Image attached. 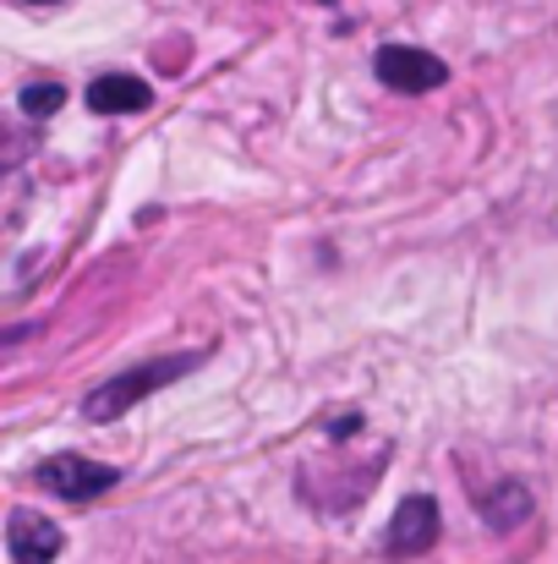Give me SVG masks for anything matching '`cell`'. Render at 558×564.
<instances>
[{"label":"cell","mask_w":558,"mask_h":564,"mask_svg":"<svg viewBox=\"0 0 558 564\" xmlns=\"http://www.w3.org/2000/svg\"><path fill=\"white\" fill-rule=\"evenodd\" d=\"M197 368V357H154V362H138V368H127V373L105 378L99 389H88V400H83V416L88 422H121L132 405H143L149 394H160L165 383H176Z\"/></svg>","instance_id":"1"},{"label":"cell","mask_w":558,"mask_h":564,"mask_svg":"<svg viewBox=\"0 0 558 564\" xmlns=\"http://www.w3.org/2000/svg\"><path fill=\"white\" fill-rule=\"evenodd\" d=\"M116 482H121V471L105 466V460H88V455H50V460L39 466V488L55 494V499H72V505L99 499V494H110Z\"/></svg>","instance_id":"2"},{"label":"cell","mask_w":558,"mask_h":564,"mask_svg":"<svg viewBox=\"0 0 558 564\" xmlns=\"http://www.w3.org/2000/svg\"><path fill=\"white\" fill-rule=\"evenodd\" d=\"M372 72L394 94H427V88H444V77H449V66L438 55L416 50V44H383L378 61H372Z\"/></svg>","instance_id":"3"},{"label":"cell","mask_w":558,"mask_h":564,"mask_svg":"<svg viewBox=\"0 0 558 564\" xmlns=\"http://www.w3.org/2000/svg\"><path fill=\"white\" fill-rule=\"evenodd\" d=\"M438 527H444V516H438V499H433V494H405V499L394 505V521H389V538H383V549H389L394 560L427 554V549L438 543Z\"/></svg>","instance_id":"4"},{"label":"cell","mask_w":558,"mask_h":564,"mask_svg":"<svg viewBox=\"0 0 558 564\" xmlns=\"http://www.w3.org/2000/svg\"><path fill=\"white\" fill-rule=\"evenodd\" d=\"M6 549H11V564H55L66 538L55 521H44L39 510H11L6 521Z\"/></svg>","instance_id":"5"},{"label":"cell","mask_w":558,"mask_h":564,"mask_svg":"<svg viewBox=\"0 0 558 564\" xmlns=\"http://www.w3.org/2000/svg\"><path fill=\"white\" fill-rule=\"evenodd\" d=\"M149 105H154V88L143 77L110 72V77H94L88 83V110H99V116H138Z\"/></svg>","instance_id":"6"},{"label":"cell","mask_w":558,"mask_h":564,"mask_svg":"<svg viewBox=\"0 0 558 564\" xmlns=\"http://www.w3.org/2000/svg\"><path fill=\"white\" fill-rule=\"evenodd\" d=\"M477 505H482V516H488V527H499V532H510V527H521V521L532 516V488H521V482H504V488H493V494H482Z\"/></svg>","instance_id":"7"},{"label":"cell","mask_w":558,"mask_h":564,"mask_svg":"<svg viewBox=\"0 0 558 564\" xmlns=\"http://www.w3.org/2000/svg\"><path fill=\"white\" fill-rule=\"evenodd\" d=\"M61 105H66V88L61 83H28L22 88V110L28 116H55Z\"/></svg>","instance_id":"8"},{"label":"cell","mask_w":558,"mask_h":564,"mask_svg":"<svg viewBox=\"0 0 558 564\" xmlns=\"http://www.w3.org/2000/svg\"><path fill=\"white\" fill-rule=\"evenodd\" d=\"M33 6H55V0H33Z\"/></svg>","instance_id":"9"}]
</instances>
